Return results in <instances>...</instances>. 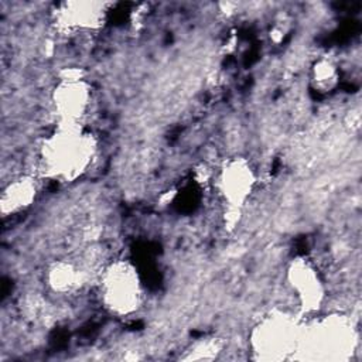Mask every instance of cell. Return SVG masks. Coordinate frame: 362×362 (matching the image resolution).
Returning <instances> with one entry per match:
<instances>
[{
  "mask_svg": "<svg viewBox=\"0 0 362 362\" xmlns=\"http://www.w3.org/2000/svg\"><path fill=\"white\" fill-rule=\"evenodd\" d=\"M310 81L317 92H331L339 82L338 65L327 57L318 58L310 69Z\"/></svg>",
  "mask_w": 362,
  "mask_h": 362,
  "instance_id": "obj_11",
  "label": "cell"
},
{
  "mask_svg": "<svg viewBox=\"0 0 362 362\" xmlns=\"http://www.w3.org/2000/svg\"><path fill=\"white\" fill-rule=\"evenodd\" d=\"M222 344L216 338H199L189 345L184 359H212L221 352Z\"/></svg>",
  "mask_w": 362,
  "mask_h": 362,
  "instance_id": "obj_12",
  "label": "cell"
},
{
  "mask_svg": "<svg viewBox=\"0 0 362 362\" xmlns=\"http://www.w3.org/2000/svg\"><path fill=\"white\" fill-rule=\"evenodd\" d=\"M303 321L287 310L264 314L249 335L250 349L257 359L280 361L300 349Z\"/></svg>",
  "mask_w": 362,
  "mask_h": 362,
  "instance_id": "obj_3",
  "label": "cell"
},
{
  "mask_svg": "<svg viewBox=\"0 0 362 362\" xmlns=\"http://www.w3.org/2000/svg\"><path fill=\"white\" fill-rule=\"evenodd\" d=\"M98 153V140L83 123L57 122L41 140L38 167L44 177L74 182L89 171Z\"/></svg>",
  "mask_w": 362,
  "mask_h": 362,
  "instance_id": "obj_1",
  "label": "cell"
},
{
  "mask_svg": "<svg viewBox=\"0 0 362 362\" xmlns=\"http://www.w3.org/2000/svg\"><path fill=\"white\" fill-rule=\"evenodd\" d=\"M256 187V173L245 157L225 160L214 175V188L229 211L240 212Z\"/></svg>",
  "mask_w": 362,
  "mask_h": 362,
  "instance_id": "obj_6",
  "label": "cell"
},
{
  "mask_svg": "<svg viewBox=\"0 0 362 362\" xmlns=\"http://www.w3.org/2000/svg\"><path fill=\"white\" fill-rule=\"evenodd\" d=\"M44 283L58 296H74L86 284V270L69 259H57L44 272Z\"/></svg>",
  "mask_w": 362,
  "mask_h": 362,
  "instance_id": "obj_10",
  "label": "cell"
},
{
  "mask_svg": "<svg viewBox=\"0 0 362 362\" xmlns=\"http://www.w3.org/2000/svg\"><path fill=\"white\" fill-rule=\"evenodd\" d=\"M55 24L64 33L82 34L100 27L105 20V3L66 1L57 6Z\"/></svg>",
  "mask_w": 362,
  "mask_h": 362,
  "instance_id": "obj_8",
  "label": "cell"
},
{
  "mask_svg": "<svg viewBox=\"0 0 362 362\" xmlns=\"http://www.w3.org/2000/svg\"><path fill=\"white\" fill-rule=\"evenodd\" d=\"M38 195L37 177L21 174L3 184L0 194V211L3 218L16 216L35 202Z\"/></svg>",
  "mask_w": 362,
  "mask_h": 362,
  "instance_id": "obj_9",
  "label": "cell"
},
{
  "mask_svg": "<svg viewBox=\"0 0 362 362\" xmlns=\"http://www.w3.org/2000/svg\"><path fill=\"white\" fill-rule=\"evenodd\" d=\"M356 332L352 321L345 315H325L314 322L303 324L301 344L298 351H315L324 358H341L352 351Z\"/></svg>",
  "mask_w": 362,
  "mask_h": 362,
  "instance_id": "obj_4",
  "label": "cell"
},
{
  "mask_svg": "<svg viewBox=\"0 0 362 362\" xmlns=\"http://www.w3.org/2000/svg\"><path fill=\"white\" fill-rule=\"evenodd\" d=\"M93 100L92 83L76 69H68L55 82L51 105L57 122L83 123Z\"/></svg>",
  "mask_w": 362,
  "mask_h": 362,
  "instance_id": "obj_5",
  "label": "cell"
},
{
  "mask_svg": "<svg viewBox=\"0 0 362 362\" xmlns=\"http://www.w3.org/2000/svg\"><path fill=\"white\" fill-rule=\"evenodd\" d=\"M102 307L117 318L139 313L144 301V286L137 267L126 259L106 264L96 280Z\"/></svg>",
  "mask_w": 362,
  "mask_h": 362,
  "instance_id": "obj_2",
  "label": "cell"
},
{
  "mask_svg": "<svg viewBox=\"0 0 362 362\" xmlns=\"http://www.w3.org/2000/svg\"><path fill=\"white\" fill-rule=\"evenodd\" d=\"M286 277L298 311L303 315L315 314L325 297V286L315 266L308 259L297 257L287 267Z\"/></svg>",
  "mask_w": 362,
  "mask_h": 362,
  "instance_id": "obj_7",
  "label": "cell"
}]
</instances>
